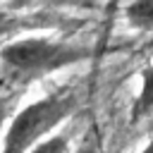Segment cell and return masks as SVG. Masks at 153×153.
Here are the masks:
<instances>
[{
  "mask_svg": "<svg viewBox=\"0 0 153 153\" xmlns=\"http://www.w3.org/2000/svg\"><path fill=\"white\" fill-rule=\"evenodd\" d=\"M76 105H79V98L69 86L57 88L38 100L24 105L12 117V122L5 131L0 153H29L41 141H45L50 136V131L76 110Z\"/></svg>",
  "mask_w": 153,
  "mask_h": 153,
  "instance_id": "obj_1",
  "label": "cell"
},
{
  "mask_svg": "<svg viewBox=\"0 0 153 153\" xmlns=\"http://www.w3.org/2000/svg\"><path fill=\"white\" fill-rule=\"evenodd\" d=\"M91 57V50L69 41L50 38H19L0 48V62L19 76L38 79L43 74L72 67Z\"/></svg>",
  "mask_w": 153,
  "mask_h": 153,
  "instance_id": "obj_2",
  "label": "cell"
},
{
  "mask_svg": "<svg viewBox=\"0 0 153 153\" xmlns=\"http://www.w3.org/2000/svg\"><path fill=\"white\" fill-rule=\"evenodd\" d=\"M153 112V65H146L141 69V91L131 105V124L148 117Z\"/></svg>",
  "mask_w": 153,
  "mask_h": 153,
  "instance_id": "obj_3",
  "label": "cell"
},
{
  "mask_svg": "<svg viewBox=\"0 0 153 153\" xmlns=\"http://www.w3.org/2000/svg\"><path fill=\"white\" fill-rule=\"evenodd\" d=\"M124 19L129 26L139 31H151L153 29V0H136L122 7Z\"/></svg>",
  "mask_w": 153,
  "mask_h": 153,
  "instance_id": "obj_4",
  "label": "cell"
},
{
  "mask_svg": "<svg viewBox=\"0 0 153 153\" xmlns=\"http://www.w3.org/2000/svg\"><path fill=\"white\" fill-rule=\"evenodd\" d=\"M69 141L72 136L67 131L62 134H50L45 141H41L36 148H31L29 153H69Z\"/></svg>",
  "mask_w": 153,
  "mask_h": 153,
  "instance_id": "obj_5",
  "label": "cell"
},
{
  "mask_svg": "<svg viewBox=\"0 0 153 153\" xmlns=\"http://www.w3.org/2000/svg\"><path fill=\"white\" fill-rule=\"evenodd\" d=\"M12 98H7V96H0V131H2V127H5V122L10 120V112H12Z\"/></svg>",
  "mask_w": 153,
  "mask_h": 153,
  "instance_id": "obj_6",
  "label": "cell"
},
{
  "mask_svg": "<svg viewBox=\"0 0 153 153\" xmlns=\"http://www.w3.org/2000/svg\"><path fill=\"white\" fill-rule=\"evenodd\" d=\"M12 29H14V22H12V17H7V14H2V12H0V36L10 33Z\"/></svg>",
  "mask_w": 153,
  "mask_h": 153,
  "instance_id": "obj_7",
  "label": "cell"
},
{
  "mask_svg": "<svg viewBox=\"0 0 153 153\" xmlns=\"http://www.w3.org/2000/svg\"><path fill=\"white\" fill-rule=\"evenodd\" d=\"M74 153H96V148H93V143H91V141H84Z\"/></svg>",
  "mask_w": 153,
  "mask_h": 153,
  "instance_id": "obj_8",
  "label": "cell"
},
{
  "mask_svg": "<svg viewBox=\"0 0 153 153\" xmlns=\"http://www.w3.org/2000/svg\"><path fill=\"white\" fill-rule=\"evenodd\" d=\"M141 153H153V139H151V141L143 146V151H141Z\"/></svg>",
  "mask_w": 153,
  "mask_h": 153,
  "instance_id": "obj_9",
  "label": "cell"
}]
</instances>
